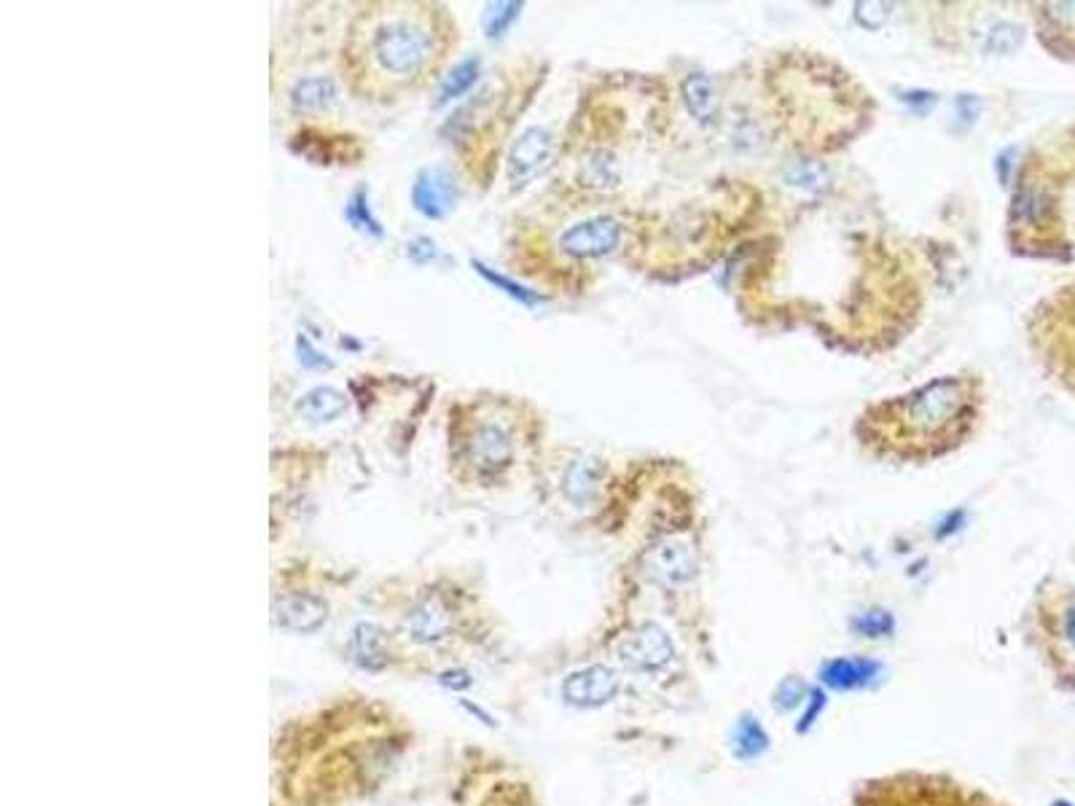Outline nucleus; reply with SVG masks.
<instances>
[{"label":"nucleus","mask_w":1075,"mask_h":806,"mask_svg":"<svg viewBox=\"0 0 1075 806\" xmlns=\"http://www.w3.org/2000/svg\"><path fill=\"white\" fill-rule=\"evenodd\" d=\"M479 68H482L479 57H468V60L457 62L455 68L449 70L447 76H444V81H441L439 95H436V105H447V103H452V100H457V97H463L465 92L476 84V78H479Z\"/></svg>","instance_id":"17"},{"label":"nucleus","mask_w":1075,"mask_h":806,"mask_svg":"<svg viewBox=\"0 0 1075 806\" xmlns=\"http://www.w3.org/2000/svg\"><path fill=\"white\" fill-rule=\"evenodd\" d=\"M344 218H347V221H350V226H355L358 232L374 234V237H379V234H382V229H379V221L374 218V213H371L369 197H366V191H363V189H358L353 194V197L347 199V205H344Z\"/></svg>","instance_id":"20"},{"label":"nucleus","mask_w":1075,"mask_h":806,"mask_svg":"<svg viewBox=\"0 0 1075 806\" xmlns=\"http://www.w3.org/2000/svg\"><path fill=\"white\" fill-rule=\"evenodd\" d=\"M804 696H807V686L799 678H785L774 691V707L780 712H791L804 704Z\"/></svg>","instance_id":"24"},{"label":"nucleus","mask_w":1075,"mask_h":806,"mask_svg":"<svg viewBox=\"0 0 1075 806\" xmlns=\"http://www.w3.org/2000/svg\"><path fill=\"white\" fill-rule=\"evenodd\" d=\"M683 100H686L691 116L699 121H710L715 111V92L713 81L705 73H691L683 81Z\"/></svg>","instance_id":"18"},{"label":"nucleus","mask_w":1075,"mask_h":806,"mask_svg":"<svg viewBox=\"0 0 1075 806\" xmlns=\"http://www.w3.org/2000/svg\"><path fill=\"white\" fill-rule=\"evenodd\" d=\"M890 9L887 3H877V0H869V3H855V19L860 25L869 27V30H879L890 19Z\"/></svg>","instance_id":"26"},{"label":"nucleus","mask_w":1075,"mask_h":806,"mask_svg":"<svg viewBox=\"0 0 1075 806\" xmlns=\"http://www.w3.org/2000/svg\"><path fill=\"white\" fill-rule=\"evenodd\" d=\"M893 616L887 613V610H866V613H860L855 621H852V629L858 632V635L863 637H871V640H877V637H887L890 632H893Z\"/></svg>","instance_id":"22"},{"label":"nucleus","mask_w":1075,"mask_h":806,"mask_svg":"<svg viewBox=\"0 0 1075 806\" xmlns=\"http://www.w3.org/2000/svg\"><path fill=\"white\" fill-rule=\"evenodd\" d=\"M963 519H965L963 511H957L955 516H949V519H946V522L941 524V530H938V538H946V535H949V532L960 530V527H957V524H963Z\"/></svg>","instance_id":"31"},{"label":"nucleus","mask_w":1075,"mask_h":806,"mask_svg":"<svg viewBox=\"0 0 1075 806\" xmlns=\"http://www.w3.org/2000/svg\"><path fill=\"white\" fill-rule=\"evenodd\" d=\"M551 154H554V140H551L549 129H525V132L516 138L511 151H508V183H511L514 189H522L527 183H533L535 178L549 167Z\"/></svg>","instance_id":"4"},{"label":"nucleus","mask_w":1075,"mask_h":806,"mask_svg":"<svg viewBox=\"0 0 1075 806\" xmlns=\"http://www.w3.org/2000/svg\"><path fill=\"white\" fill-rule=\"evenodd\" d=\"M796 170H799V175H788L791 178V183H796V186H801V181H807L804 186H820V170L817 167H809V164H796Z\"/></svg>","instance_id":"28"},{"label":"nucleus","mask_w":1075,"mask_h":806,"mask_svg":"<svg viewBox=\"0 0 1075 806\" xmlns=\"http://www.w3.org/2000/svg\"><path fill=\"white\" fill-rule=\"evenodd\" d=\"M441 683L444 686H452V688H465V686H471V678L465 675V672H447V675H441Z\"/></svg>","instance_id":"30"},{"label":"nucleus","mask_w":1075,"mask_h":806,"mask_svg":"<svg viewBox=\"0 0 1075 806\" xmlns=\"http://www.w3.org/2000/svg\"><path fill=\"white\" fill-rule=\"evenodd\" d=\"M326 618L328 605L315 594L291 592L275 602V621L291 632H301V635L318 632L320 626L326 624Z\"/></svg>","instance_id":"10"},{"label":"nucleus","mask_w":1075,"mask_h":806,"mask_svg":"<svg viewBox=\"0 0 1075 806\" xmlns=\"http://www.w3.org/2000/svg\"><path fill=\"white\" fill-rule=\"evenodd\" d=\"M1051 806H1073V804H1070V801H1054Z\"/></svg>","instance_id":"33"},{"label":"nucleus","mask_w":1075,"mask_h":806,"mask_svg":"<svg viewBox=\"0 0 1075 806\" xmlns=\"http://www.w3.org/2000/svg\"><path fill=\"white\" fill-rule=\"evenodd\" d=\"M355 653L361 659L363 667L379 669L385 664V651H382V632L374 624H361L355 629Z\"/></svg>","instance_id":"19"},{"label":"nucleus","mask_w":1075,"mask_h":806,"mask_svg":"<svg viewBox=\"0 0 1075 806\" xmlns=\"http://www.w3.org/2000/svg\"><path fill=\"white\" fill-rule=\"evenodd\" d=\"M291 105L296 111L304 113H320L328 111L331 105H336L339 100V89H336L334 78L328 76H307L299 78L296 84L291 86Z\"/></svg>","instance_id":"14"},{"label":"nucleus","mask_w":1075,"mask_h":806,"mask_svg":"<svg viewBox=\"0 0 1075 806\" xmlns=\"http://www.w3.org/2000/svg\"><path fill=\"white\" fill-rule=\"evenodd\" d=\"M1019 43H1022V30H1019V27L998 25V27H992V30H989L987 52L1008 54V52H1014Z\"/></svg>","instance_id":"25"},{"label":"nucleus","mask_w":1075,"mask_h":806,"mask_svg":"<svg viewBox=\"0 0 1075 806\" xmlns=\"http://www.w3.org/2000/svg\"><path fill=\"white\" fill-rule=\"evenodd\" d=\"M406 624H409V635L417 643H439L441 637H447L449 629H452V616H449L444 602L436 600V597H428L412 610V616H409Z\"/></svg>","instance_id":"12"},{"label":"nucleus","mask_w":1075,"mask_h":806,"mask_svg":"<svg viewBox=\"0 0 1075 806\" xmlns=\"http://www.w3.org/2000/svg\"><path fill=\"white\" fill-rule=\"evenodd\" d=\"M619 691V678L616 672L602 664H594V667L578 669L573 675H568V680L562 683V699L573 707H602L605 702H611L613 696Z\"/></svg>","instance_id":"8"},{"label":"nucleus","mask_w":1075,"mask_h":806,"mask_svg":"<svg viewBox=\"0 0 1075 806\" xmlns=\"http://www.w3.org/2000/svg\"><path fill=\"white\" fill-rule=\"evenodd\" d=\"M672 656H675V645L662 626L656 624L640 626L619 648V659L637 672H656V669L667 667Z\"/></svg>","instance_id":"6"},{"label":"nucleus","mask_w":1075,"mask_h":806,"mask_svg":"<svg viewBox=\"0 0 1075 806\" xmlns=\"http://www.w3.org/2000/svg\"><path fill=\"white\" fill-rule=\"evenodd\" d=\"M473 266H476V272H479V275H482L484 280H487V283L495 285V288H500V291H503V293H508V296H511V299L522 301V304H530V307H533V304H538V301H541V296H538V293H535V291H527L525 285H519V283H514V280H508L506 275H498V272H492L490 266L479 264V261H476V264H473Z\"/></svg>","instance_id":"23"},{"label":"nucleus","mask_w":1075,"mask_h":806,"mask_svg":"<svg viewBox=\"0 0 1075 806\" xmlns=\"http://www.w3.org/2000/svg\"><path fill=\"white\" fill-rule=\"evenodd\" d=\"M968 382L936 379L895 403V420L914 438H938L968 414Z\"/></svg>","instance_id":"2"},{"label":"nucleus","mask_w":1075,"mask_h":806,"mask_svg":"<svg viewBox=\"0 0 1075 806\" xmlns=\"http://www.w3.org/2000/svg\"><path fill=\"white\" fill-rule=\"evenodd\" d=\"M457 202L455 178L444 170H422L414 178L412 205L425 218H444Z\"/></svg>","instance_id":"9"},{"label":"nucleus","mask_w":1075,"mask_h":806,"mask_svg":"<svg viewBox=\"0 0 1075 806\" xmlns=\"http://www.w3.org/2000/svg\"><path fill=\"white\" fill-rule=\"evenodd\" d=\"M433 49H436V35L425 19L387 11L366 25V33L355 46V57L361 60L369 76L390 84H406L425 73Z\"/></svg>","instance_id":"1"},{"label":"nucleus","mask_w":1075,"mask_h":806,"mask_svg":"<svg viewBox=\"0 0 1075 806\" xmlns=\"http://www.w3.org/2000/svg\"><path fill=\"white\" fill-rule=\"evenodd\" d=\"M879 669L882 667L871 659H831L820 667V680L836 691H855L874 683Z\"/></svg>","instance_id":"11"},{"label":"nucleus","mask_w":1075,"mask_h":806,"mask_svg":"<svg viewBox=\"0 0 1075 806\" xmlns=\"http://www.w3.org/2000/svg\"><path fill=\"white\" fill-rule=\"evenodd\" d=\"M463 455L479 476H498L514 460V441L500 422H482L471 430Z\"/></svg>","instance_id":"3"},{"label":"nucleus","mask_w":1075,"mask_h":806,"mask_svg":"<svg viewBox=\"0 0 1075 806\" xmlns=\"http://www.w3.org/2000/svg\"><path fill=\"white\" fill-rule=\"evenodd\" d=\"M293 412L299 414L301 420L315 422V425H320V422H334L336 417H342V414L347 412V395L328 385L312 387V390H307V393L296 401Z\"/></svg>","instance_id":"13"},{"label":"nucleus","mask_w":1075,"mask_h":806,"mask_svg":"<svg viewBox=\"0 0 1075 806\" xmlns=\"http://www.w3.org/2000/svg\"><path fill=\"white\" fill-rule=\"evenodd\" d=\"M519 11H522V3H490L482 19L484 33L490 35V38L506 35L508 27L514 25L516 17H519Z\"/></svg>","instance_id":"21"},{"label":"nucleus","mask_w":1075,"mask_h":806,"mask_svg":"<svg viewBox=\"0 0 1075 806\" xmlns=\"http://www.w3.org/2000/svg\"><path fill=\"white\" fill-rule=\"evenodd\" d=\"M597 484H600V465L594 460H576L565 473V495L578 506L594 498Z\"/></svg>","instance_id":"16"},{"label":"nucleus","mask_w":1075,"mask_h":806,"mask_svg":"<svg viewBox=\"0 0 1075 806\" xmlns=\"http://www.w3.org/2000/svg\"><path fill=\"white\" fill-rule=\"evenodd\" d=\"M1065 629H1067V637H1070V643L1075 645V608L1067 613V621H1065Z\"/></svg>","instance_id":"32"},{"label":"nucleus","mask_w":1075,"mask_h":806,"mask_svg":"<svg viewBox=\"0 0 1075 806\" xmlns=\"http://www.w3.org/2000/svg\"><path fill=\"white\" fill-rule=\"evenodd\" d=\"M823 704H826V696L820 694V691H815V694H812V707H809L807 715H804V721L799 723V731H807L809 726L815 723L817 712H820V707H823Z\"/></svg>","instance_id":"29"},{"label":"nucleus","mask_w":1075,"mask_h":806,"mask_svg":"<svg viewBox=\"0 0 1075 806\" xmlns=\"http://www.w3.org/2000/svg\"><path fill=\"white\" fill-rule=\"evenodd\" d=\"M619 242L621 223L608 215H597V218L570 226L568 232L559 237V248L570 258H600L619 248Z\"/></svg>","instance_id":"5"},{"label":"nucleus","mask_w":1075,"mask_h":806,"mask_svg":"<svg viewBox=\"0 0 1075 806\" xmlns=\"http://www.w3.org/2000/svg\"><path fill=\"white\" fill-rule=\"evenodd\" d=\"M769 747V734L764 731V726L753 718V715H742L737 726H734V734H731V750L742 761H753L761 753H766Z\"/></svg>","instance_id":"15"},{"label":"nucleus","mask_w":1075,"mask_h":806,"mask_svg":"<svg viewBox=\"0 0 1075 806\" xmlns=\"http://www.w3.org/2000/svg\"><path fill=\"white\" fill-rule=\"evenodd\" d=\"M296 352H299V363L304 369H331V361H328L326 355H320L318 347H312L307 336H299V339H296Z\"/></svg>","instance_id":"27"},{"label":"nucleus","mask_w":1075,"mask_h":806,"mask_svg":"<svg viewBox=\"0 0 1075 806\" xmlns=\"http://www.w3.org/2000/svg\"><path fill=\"white\" fill-rule=\"evenodd\" d=\"M645 570L659 584L680 586L688 584L697 573V557H694V551H691L688 543L664 538V541L654 543L645 554Z\"/></svg>","instance_id":"7"}]
</instances>
